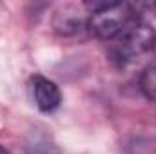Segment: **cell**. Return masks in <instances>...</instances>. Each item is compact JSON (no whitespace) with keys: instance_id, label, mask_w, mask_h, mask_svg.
<instances>
[{"instance_id":"6da1fadb","label":"cell","mask_w":156,"mask_h":154,"mask_svg":"<svg viewBox=\"0 0 156 154\" xmlns=\"http://www.w3.org/2000/svg\"><path fill=\"white\" fill-rule=\"evenodd\" d=\"M156 31L145 24L144 20L136 18L133 20L116 38L111 47V56L120 65L134 62L138 56L145 54L147 51H153V42H154Z\"/></svg>"},{"instance_id":"7a4b0ae2","label":"cell","mask_w":156,"mask_h":154,"mask_svg":"<svg viewBox=\"0 0 156 154\" xmlns=\"http://www.w3.org/2000/svg\"><path fill=\"white\" fill-rule=\"evenodd\" d=\"M133 20H136V11L133 4L109 2L104 9L89 15L87 29L100 40H115Z\"/></svg>"},{"instance_id":"3957f363","label":"cell","mask_w":156,"mask_h":154,"mask_svg":"<svg viewBox=\"0 0 156 154\" xmlns=\"http://www.w3.org/2000/svg\"><path fill=\"white\" fill-rule=\"evenodd\" d=\"M29 82H31L35 103L42 113H53L60 107L62 93H60V87L53 80L42 76V75H33Z\"/></svg>"},{"instance_id":"277c9868","label":"cell","mask_w":156,"mask_h":154,"mask_svg":"<svg viewBox=\"0 0 156 154\" xmlns=\"http://www.w3.org/2000/svg\"><path fill=\"white\" fill-rule=\"evenodd\" d=\"M89 15H82L80 9L75 5H64L53 18V27L62 37H73L82 29H87Z\"/></svg>"},{"instance_id":"5b68a950","label":"cell","mask_w":156,"mask_h":154,"mask_svg":"<svg viewBox=\"0 0 156 154\" xmlns=\"http://www.w3.org/2000/svg\"><path fill=\"white\" fill-rule=\"evenodd\" d=\"M140 91L151 102H156V64L147 67L140 76Z\"/></svg>"},{"instance_id":"8992f818","label":"cell","mask_w":156,"mask_h":154,"mask_svg":"<svg viewBox=\"0 0 156 154\" xmlns=\"http://www.w3.org/2000/svg\"><path fill=\"white\" fill-rule=\"evenodd\" d=\"M153 53H154V56H156V37H154V42H153Z\"/></svg>"},{"instance_id":"52a82bcc","label":"cell","mask_w":156,"mask_h":154,"mask_svg":"<svg viewBox=\"0 0 156 154\" xmlns=\"http://www.w3.org/2000/svg\"><path fill=\"white\" fill-rule=\"evenodd\" d=\"M0 154H7V151H5V149H4L2 145H0Z\"/></svg>"}]
</instances>
